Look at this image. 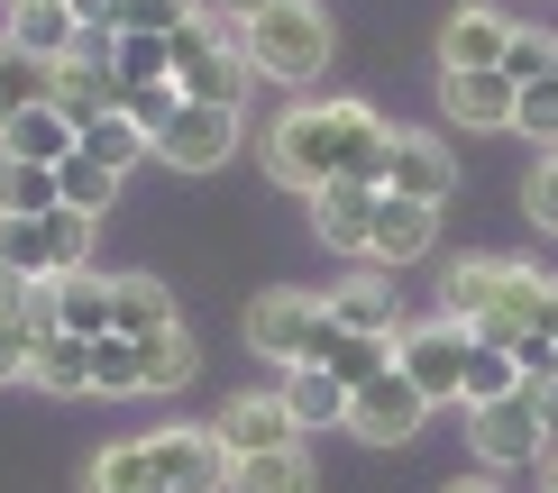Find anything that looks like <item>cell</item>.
<instances>
[{
    "mask_svg": "<svg viewBox=\"0 0 558 493\" xmlns=\"http://www.w3.org/2000/svg\"><path fill=\"white\" fill-rule=\"evenodd\" d=\"M422 420H430V403L403 366H385L376 384L348 393V439H366V448H403V439H422Z\"/></svg>",
    "mask_w": 558,
    "mask_h": 493,
    "instance_id": "cell-8",
    "label": "cell"
},
{
    "mask_svg": "<svg viewBox=\"0 0 558 493\" xmlns=\"http://www.w3.org/2000/svg\"><path fill=\"white\" fill-rule=\"evenodd\" d=\"M74 10L64 0H10V46H28V56H46V64H64L74 56Z\"/></svg>",
    "mask_w": 558,
    "mask_h": 493,
    "instance_id": "cell-23",
    "label": "cell"
},
{
    "mask_svg": "<svg viewBox=\"0 0 558 493\" xmlns=\"http://www.w3.org/2000/svg\"><path fill=\"white\" fill-rule=\"evenodd\" d=\"M439 493H504L495 476H468V484H439Z\"/></svg>",
    "mask_w": 558,
    "mask_h": 493,
    "instance_id": "cell-45",
    "label": "cell"
},
{
    "mask_svg": "<svg viewBox=\"0 0 558 493\" xmlns=\"http://www.w3.org/2000/svg\"><path fill=\"white\" fill-rule=\"evenodd\" d=\"M504 74H513V83H549V74H558V37L513 28V46H504Z\"/></svg>",
    "mask_w": 558,
    "mask_h": 493,
    "instance_id": "cell-41",
    "label": "cell"
},
{
    "mask_svg": "<svg viewBox=\"0 0 558 493\" xmlns=\"http://www.w3.org/2000/svg\"><path fill=\"white\" fill-rule=\"evenodd\" d=\"M147 329H174V293L156 274H120V338H147Z\"/></svg>",
    "mask_w": 558,
    "mask_h": 493,
    "instance_id": "cell-33",
    "label": "cell"
},
{
    "mask_svg": "<svg viewBox=\"0 0 558 493\" xmlns=\"http://www.w3.org/2000/svg\"><path fill=\"white\" fill-rule=\"evenodd\" d=\"M320 301H330V320L357 329V338H385V347L403 338V293H393L385 274H348V284H330Z\"/></svg>",
    "mask_w": 558,
    "mask_h": 493,
    "instance_id": "cell-18",
    "label": "cell"
},
{
    "mask_svg": "<svg viewBox=\"0 0 558 493\" xmlns=\"http://www.w3.org/2000/svg\"><path fill=\"white\" fill-rule=\"evenodd\" d=\"M37 338H56V293H46V284H19V274H0V384H28Z\"/></svg>",
    "mask_w": 558,
    "mask_h": 493,
    "instance_id": "cell-11",
    "label": "cell"
},
{
    "mask_svg": "<svg viewBox=\"0 0 558 493\" xmlns=\"http://www.w3.org/2000/svg\"><path fill=\"white\" fill-rule=\"evenodd\" d=\"M92 393H147V374H137V338H92Z\"/></svg>",
    "mask_w": 558,
    "mask_h": 493,
    "instance_id": "cell-36",
    "label": "cell"
},
{
    "mask_svg": "<svg viewBox=\"0 0 558 493\" xmlns=\"http://www.w3.org/2000/svg\"><path fill=\"white\" fill-rule=\"evenodd\" d=\"M174 37H120L110 46V64H120V83H166L174 74V56H166Z\"/></svg>",
    "mask_w": 558,
    "mask_h": 493,
    "instance_id": "cell-40",
    "label": "cell"
},
{
    "mask_svg": "<svg viewBox=\"0 0 558 493\" xmlns=\"http://www.w3.org/2000/svg\"><path fill=\"white\" fill-rule=\"evenodd\" d=\"M541 420H549V430H558V384H541Z\"/></svg>",
    "mask_w": 558,
    "mask_h": 493,
    "instance_id": "cell-46",
    "label": "cell"
},
{
    "mask_svg": "<svg viewBox=\"0 0 558 493\" xmlns=\"http://www.w3.org/2000/svg\"><path fill=\"white\" fill-rule=\"evenodd\" d=\"M504 393H522V366H513V347H485V338H476V357H468V384H458V411H485V403H504Z\"/></svg>",
    "mask_w": 558,
    "mask_h": 493,
    "instance_id": "cell-32",
    "label": "cell"
},
{
    "mask_svg": "<svg viewBox=\"0 0 558 493\" xmlns=\"http://www.w3.org/2000/svg\"><path fill=\"white\" fill-rule=\"evenodd\" d=\"M239 46L257 64V83H284V91H312L330 74V19H320V0H275L266 19L239 28Z\"/></svg>",
    "mask_w": 558,
    "mask_h": 493,
    "instance_id": "cell-3",
    "label": "cell"
},
{
    "mask_svg": "<svg viewBox=\"0 0 558 493\" xmlns=\"http://www.w3.org/2000/svg\"><path fill=\"white\" fill-rule=\"evenodd\" d=\"M37 101H56V64L0 37V128H10L19 110H37Z\"/></svg>",
    "mask_w": 558,
    "mask_h": 493,
    "instance_id": "cell-25",
    "label": "cell"
},
{
    "mask_svg": "<svg viewBox=\"0 0 558 493\" xmlns=\"http://www.w3.org/2000/svg\"><path fill=\"white\" fill-rule=\"evenodd\" d=\"M174 91L183 101H220V110H247V83H257V64H247V46H239V28H229L220 10H193L174 28Z\"/></svg>",
    "mask_w": 558,
    "mask_h": 493,
    "instance_id": "cell-4",
    "label": "cell"
},
{
    "mask_svg": "<svg viewBox=\"0 0 558 493\" xmlns=\"http://www.w3.org/2000/svg\"><path fill=\"white\" fill-rule=\"evenodd\" d=\"M28 384H37V393H92V338H74V329L37 338V357H28Z\"/></svg>",
    "mask_w": 558,
    "mask_h": 493,
    "instance_id": "cell-28",
    "label": "cell"
},
{
    "mask_svg": "<svg viewBox=\"0 0 558 493\" xmlns=\"http://www.w3.org/2000/svg\"><path fill=\"white\" fill-rule=\"evenodd\" d=\"M92 238H101V220H92V210H46V247H56V274H92Z\"/></svg>",
    "mask_w": 558,
    "mask_h": 493,
    "instance_id": "cell-35",
    "label": "cell"
},
{
    "mask_svg": "<svg viewBox=\"0 0 558 493\" xmlns=\"http://www.w3.org/2000/svg\"><path fill=\"white\" fill-rule=\"evenodd\" d=\"M56 329H74V338H110L120 329V284H101V274H56Z\"/></svg>",
    "mask_w": 558,
    "mask_h": 493,
    "instance_id": "cell-19",
    "label": "cell"
},
{
    "mask_svg": "<svg viewBox=\"0 0 558 493\" xmlns=\"http://www.w3.org/2000/svg\"><path fill=\"white\" fill-rule=\"evenodd\" d=\"M376 164H385V120L366 101H293L284 120L266 128V174L284 183V193H302V201H312L320 183H339V174L376 183Z\"/></svg>",
    "mask_w": 558,
    "mask_h": 493,
    "instance_id": "cell-1",
    "label": "cell"
},
{
    "mask_svg": "<svg viewBox=\"0 0 558 493\" xmlns=\"http://www.w3.org/2000/svg\"><path fill=\"white\" fill-rule=\"evenodd\" d=\"M239 120L247 110H220V101H183L174 128L156 137V156L174 164V174H220L229 156H239Z\"/></svg>",
    "mask_w": 558,
    "mask_h": 493,
    "instance_id": "cell-10",
    "label": "cell"
},
{
    "mask_svg": "<svg viewBox=\"0 0 558 493\" xmlns=\"http://www.w3.org/2000/svg\"><path fill=\"white\" fill-rule=\"evenodd\" d=\"M312 366H320V374H339V384L357 393V384H376V374L393 366V347H385V338H357V329H339V320H330V329L312 338Z\"/></svg>",
    "mask_w": 558,
    "mask_h": 493,
    "instance_id": "cell-21",
    "label": "cell"
},
{
    "mask_svg": "<svg viewBox=\"0 0 558 493\" xmlns=\"http://www.w3.org/2000/svg\"><path fill=\"white\" fill-rule=\"evenodd\" d=\"M439 110H449V128H468V137H495V128H513V110H522V83L513 74H439Z\"/></svg>",
    "mask_w": 558,
    "mask_h": 493,
    "instance_id": "cell-14",
    "label": "cell"
},
{
    "mask_svg": "<svg viewBox=\"0 0 558 493\" xmlns=\"http://www.w3.org/2000/svg\"><path fill=\"white\" fill-rule=\"evenodd\" d=\"M46 210H64L56 164H19V156H0V220H46Z\"/></svg>",
    "mask_w": 558,
    "mask_h": 493,
    "instance_id": "cell-27",
    "label": "cell"
},
{
    "mask_svg": "<svg viewBox=\"0 0 558 493\" xmlns=\"http://www.w3.org/2000/svg\"><path fill=\"white\" fill-rule=\"evenodd\" d=\"M211 10L229 19V28H247V19H266V10H275V0H211Z\"/></svg>",
    "mask_w": 558,
    "mask_h": 493,
    "instance_id": "cell-44",
    "label": "cell"
},
{
    "mask_svg": "<svg viewBox=\"0 0 558 493\" xmlns=\"http://www.w3.org/2000/svg\"><path fill=\"white\" fill-rule=\"evenodd\" d=\"M92 493H166L156 439H120V448H101V457H92Z\"/></svg>",
    "mask_w": 558,
    "mask_h": 493,
    "instance_id": "cell-26",
    "label": "cell"
},
{
    "mask_svg": "<svg viewBox=\"0 0 558 493\" xmlns=\"http://www.w3.org/2000/svg\"><path fill=\"white\" fill-rule=\"evenodd\" d=\"M541 493H558V448H549V484H541Z\"/></svg>",
    "mask_w": 558,
    "mask_h": 493,
    "instance_id": "cell-47",
    "label": "cell"
},
{
    "mask_svg": "<svg viewBox=\"0 0 558 493\" xmlns=\"http://www.w3.org/2000/svg\"><path fill=\"white\" fill-rule=\"evenodd\" d=\"M376 183H357V174H339V183H320L312 193V229H320V247L330 256H357L366 266V229H376Z\"/></svg>",
    "mask_w": 558,
    "mask_h": 493,
    "instance_id": "cell-17",
    "label": "cell"
},
{
    "mask_svg": "<svg viewBox=\"0 0 558 493\" xmlns=\"http://www.w3.org/2000/svg\"><path fill=\"white\" fill-rule=\"evenodd\" d=\"M202 0H120V37H174Z\"/></svg>",
    "mask_w": 558,
    "mask_h": 493,
    "instance_id": "cell-38",
    "label": "cell"
},
{
    "mask_svg": "<svg viewBox=\"0 0 558 493\" xmlns=\"http://www.w3.org/2000/svg\"><path fill=\"white\" fill-rule=\"evenodd\" d=\"M468 357H476V329H458L449 311L393 338V366H403L412 384H422V403H430V411H439V403L458 411V384H468Z\"/></svg>",
    "mask_w": 558,
    "mask_h": 493,
    "instance_id": "cell-7",
    "label": "cell"
},
{
    "mask_svg": "<svg viewBox=\"0 0 558 493\" xmlns=\"http://www.w3.org/2000/svg\"><path fill=\"white\" fill-rule=\"evenodd\" d=\"M56 183H64V210H92V220H101V210L120 201V174H110V164H92L83 147L56 164Z\"/></svg>",
    "mask_w": 558,
    "mask_h": 493,
    "instance_id": "cell-34",
    "label": "cell"
},
{
    "mask_svg": "<svg viewBox=\"0 0 558 493\" xmlns=\"http://www.w3.org/2000/svg\"><path fill=\"white\" fill-rule=\"evenodd\" d=\"M156 466H166V493H229V457L220 430L202 420V430H156Z\"/></svg>",
    "mask_w": 558,
    "mask_h": 493,
    "instance_id": "cell-16",
    "label": "cell"
},
{
    "mask_svg": "<svg viewBox=\"0 0 558 493\" xmlns=\"http://www.w3.org/2000/svg\"><path fill=\"white\" fill-rule=\"evenodd\" d=\"M522 210H531V229H558V147L531 164V183H522Z\"/></svg>",
    "mask_w": 558,
    "mask_h": 493,
    "instance_id": "cell-42",
    "label": "cell"
},
{
    "mask_svg": "<svg viewBox=\"0 0 558 493\" xmlns=\"http://www.w3.org/2000/svg\"><path fill=\"white\" fill-rule=\"evenodd\" d=\"M193 329H147V338H137V374H147V393H174V384H193Z\"/></svg>",
    "mask_w": 558,
    "mask_h": 493,
    "instance_id": "cell-29",
    "label": "cell"
},
{
    "mask_svg": "<svg viewBox=\"0 0 558 493\" xmlns=\"http://www.w3.org/2000/svg\"><path fill=\"white\" fill-rule=\"evenodd\" d=\"M74 147H83V128L64 120L56 101H37V110H19V120L0 128V156H19V164H64V156H74Z\"/></svg>",
    "mask_w": 558,
    "mask_h": 493,
    "instance_id": "cell-20",
    "label": "cell"
},
{
    "mask_svg": "<svg viewBox=\"0 0 558 493\" xmlns=\"http://www.w3.org/2000/svg\"><path fill=\"white\" fill-rule=\"evenodd\" d=\"M211 430H220V448H229V457H275V448H302V420L284 411V393H229Z\"/></svg>",
    "mask_w": 558,
    "mask_h": 493,
    "instance_id": "cell-12",
    "label": "cell"
},
{
    "mask_svg": "<svg viewBox=\"0 0 558 493\" xmlns=\"http://www.w3.org/2000/svg\"><path fill=\"white\" fill-rule=\"evenodd\" d=\"M229 493H320V466H312V448L239 457V466H229Z\"/></svg>",
    "mask_w": 558,
    "mask_h": 493,
    "instance_id": "cell-24",
    "label": "cell"
},
{
    "mask_svg": "<svg viewBox=\"0 0 558 493\" xmlns=\"http://www.w3.org/2000/svg\"><path fill=\"white\" fill-rule=\"evenodd\" d=\"M513 137H541V156L558 147V74H549V83H522V110H513Z\"/></svg>",
    "mask_w": 558,
    "mask_h": 493,
    "instance_id": "cell-39",
    "label": "cell"
},
{
    "mask_svg": "<svg viewBox=\"0 0 558 493\" xmlns=\"http://www.w3.org/2000/svg\"><path fill=\"white\" fill-rule=\"evenodd\" d=\"M83 156H92V164H110V174H120V183H129V174H137V164H147V156H156V137H147V128H137V120H120V110H110V120H92V128H83Z\"/></svg>",
    "mask_w": 558,
    "mask_h": 493,
    "instance_id": "cell-30",
    "label": "cell"
},
{
    "mask_svg": "<svg viewBox=\"0 0 558 493\" xmlns=\"http://www.w3.org/2000/svg\"><path fill=\"white\" fill-rule=\"evenodd\" d=\"M439 311L458 329H476L485 347H522V338H558V274L522 266V256H458Z\"/></svg>",
    "mask_w": 558,
    "mask_h": 493,
    "instance_id": "cell-2",
    "label": "cell"
},
{
    "mask_svg": "<svg viewBox=\"0 0 558 493\" xmlns=\"http://www.w3.org/2000/svg\"><path fill=\"white\" fill-rule=\"evenodd\" d=\"M239 329H247V347H257L266 366H312V338L330 329V301L302 293V284H266Z\"/></svg>",
    "mask_w": 558,
    "mask_h": 493,
    "instance_id": "cell-5",
    "label": "cell"
},
{
    "mask_svg": "<svg viewBox=\"0 0 558 493\" xmlns=\"http://www.w3.org/2000/svg\"><path fill=\"white\" fill-rule=\"evenodd\" d=\"M468 439H476V457H485V476H513V466H531V457H549L558 448V430L541 420V393H504V403H485V411H468Z\"/></svg>",
    "mask_w": 558,
    "mask_h": 493,
    "instance_id": "cell-6",
    "label": "cell"
},
{
    "mask_svg": "<svg viewBox=\"0 0 558 493\" xmlns=\"http://www.w3.org/2000/svg\"><path fill=\"white\" fill-rule=\"evenodd\" d=\"M513 366H522V384H531V393L558 384V338H522V347H513Z\"/></svg>",
    "mask_w": 558,
    "mask_h": 493,
    "instance_id": "cell-43",
    "label": "cell"
},
{
    "mask_svg": "<svg viewBox=\"0 0 558 493\" xmlns=\"http://www.w3.org/2000/svg\"><path fill=\"white\" fill-rule=\"evenodd\" d=\"M284 411L302 420V430H348V384L339 374H320V366H284Z\"/></svg>",
    "mask_w": 558,
    "mask_h": 493,
    "instance_id": "cell-22",
    "label": "cell"
},
{
    "mask_svg": "<svg viewBox=\"0 0 558 493\" xmlns=\"http://www.w3.org/2000/svg\"><path fill=\"white\" fill-rule=\"evenodd\" d=\"M430 247H439V210L385 193V201H376V229H366V266H376V274H403V266H422Z\"/></svg>",
    "mask_w": 558,
    "mask_h": 493,
    "instance_id": "cell-13",
    "label": "cell"
},
{
    "mask_svg": "<svg viewBox=\"0 0 558 493\" xmlns=\"http://www.w3.org/2000/svg\"><path fill=\"white\" fill-rule=\"evenodd\" d=\"M174 110H183L174 74H166V83H129V91H120V120H137L147 137H166V128H174Z\"/></svg>",
    "mask_w": 558,
    "mask_h": 493,
    "instance_id": "cell-37",
    "label": "cell"
},
{
    "mask_svg": "<svg viewBox=\"0 0 558 493\" xmlns=\"http://www.w3.org/2000/svg\"><path fill=\"white\" fill-rule=\"evenodd\" d=\"M513 28H522V19L485 10V0L449 10V28H439V74H485V64L504 74V46H513Z\"/></svg>",
    "mask_w": 558,
    "mask_h": 493,
    "instance_id": "cell-15",
    "label": "cell"
},
{
    "mask_svg": "<svg viewBox=\"0 0 558 493\" xmlns=\"http://www.w3.org/2000/svg\"><path fill=\"white\" fill-rule=\"evenodd\" d=\"M0 274H19V284H56V247H46V220H0Z\"/></svg>",
    "mask_w": 558,
    "mask_h": 493,
    "instance_id": "cell-31",
    "label": "cell"
},
{
    "mask_svg": "<svg viewBox=\"0 0 558 493\" xmlns=\"http://www.w3.org/2000/svg\"><path fill=\"white\" fill-rule=\"evenodd\" d=\"M376 193H403V201H449L458 193V156L439 147L430 128H385V164H376Z\"/></svg>",
    "mask_w": 558,
    "mask_h": 493,
    "instance_id": "cell-9",
    "label": "cell"
}]
</instances>
